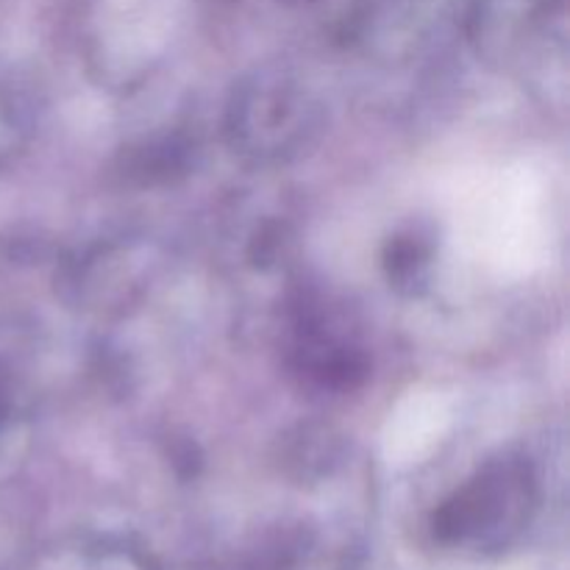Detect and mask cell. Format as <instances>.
<instances>
[{"label": "cell", "mask_w": 570, "mask_h": 570, "mask_svg": "<svg viewBox=\"0 0 570 570\" xmlns=\"http://www.w3.org/2000/svg\"><path fill=\"white\" fill-rule=\"evenodd\" d=\"M423 265H426V248L417 239H399L390 248V273L399 282H412Z\"/></svg>", "instance_id": "1"}]
</instances>
